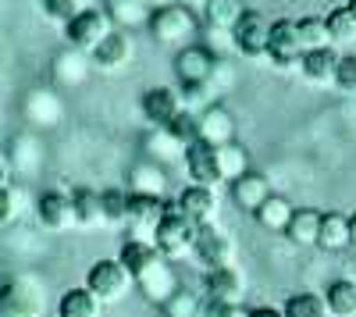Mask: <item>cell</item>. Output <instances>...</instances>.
Wrapping results in <instances>:
<instances>
[{"label": "cell", "instance_id": "obj_1", "mask_svg": "<svg viewBox=\"0 0 356 317\" xmlns=\"http://www.w3.org/2000/svg\"><path fill=\"white\" fill-rule=\"evenodd\" d=\"M114 18L107 8H82L68 25H65V36L72 43V50H82V54H93L111 33H114Z\"/></svg>", "mask_w": 356, "mask_h": 317}, {"label": "cell", "instance_id": "obj_2", "mask_svg": "<svg viewBox=\"0 0 356 317\" xmlns=\"http://www.w3.org/2000/svg\"><path fill=\"white\" fill-rule=\"evenodd\" d=\"M196 228H200V225H193V221H189L182 211H178L175 204H168V211H164V218L157 221L150 243L161 250V257H182V253L193 250Z\"/></svg>", "mask_w": 356, "mask_h": 317}, {"label": "cell", "instance_id": "obj_3", "mask_svg": "<svg viewBox=\"0 0 356 317\" xmlns=\"http://www.w3.org/2000/svg\"><path fill=\"white\" fill-rule=\"evenodd\" d=\"M150 33L164 47H182L196 33V15L186 4H164L150 15Z\"/></svg>", "mask_w": 356, "mask_h": 317}, {"label": "cell", "instance_id": "obj_4", "mask_svg": "<svg viewBox=\"0 0 356 317\" xmlns=\"http://www.w3.org/2000/svg\"><path fill=\"white\" fill-rule=\"evenodd\" d=\"M218 68H221V61L214 57V50H207V47H186L182 54H178V61H175L178 79H182V86L193 90V93L211 90Z\"/></svg>", "mask_w": 356, "mask_h": 317}, {"label": "cell", "instance_id": "obj_5", "mask_svg": "<svg viewBox=\"0 0 356 317\" xmlns=\"http://www.w3.org/2000/svg\"><path fill=\"white\" fill-rule=\"evenodd\" d=\"M132 285H136V282H132V275L122 268V261H97L93 268H89V275H86V289L93 293L104 307L125 300Z\"/></svg>", "mask_w": 356, "mask_h": 317}, {"label": "cell", "instance_id": "obj_6", "mask_svg": "<svg viewBox=\"0 0 356 317\" xmlns=\"http://www.w3.org/2000/svg\"><path fill=\"white\" fill-rule=\"evenodd\" d=\"M193 253L207 271H214V268H228L235 261V243L218 225H200L196 239H193Z\"/></svg>", "mask_w": 356, "mask_h": 317}, {"label": "cell", "instance_id": "obj_7", "mask_svg": "<svg viewBox=\"0 0 356 317\" xmlns=\"http://www.w3.org/2000/svg\"><path fill=\"white\" fill-rule=\"evenodd\" d=\"M43 296L40 285L29 278H11L0 285V317H40Z\"/></svg>", "mask_w": 356, "mask_h": 317}, {"label": "cell", "instance_id": "obj_8", "mask_svg": "<svg viewBox=\"0 0 356 317\" xmlns=\"http://www.w3.org/2000/svg\"><path fill=\"white\" fill-rule=\"evenodd\" d=\"M267 40H271V18L260 11H246L232 29V47L243 57H267Z\"/></svg>", "mask_w": 356, "mask_h": 317}, {"label": "cell", "instance_id": "obj_9", "mask_svg": "<svg viewBox=\"0 0 356 317\" xmlns=\"http://www.w3.org/2000/svg\"><path fill=\"white\" fill-rule=\"evenodd\" d=\"M143 118L150 122L154 129H168L178 114L186 111V100L178 97V90H171V86H154V90L143 93Z\"/></svg>", "mask_w": 356, "mask_h": 317}, {"label": "cell", "instance_id": "obj_10", "mask_svg": "<svg viewBox=\"0 0 356 317\" xmlns=\"http://www.w3.org/2000/svg\"><path fill=\"white\" fill-rule=\"evenodd\" d=\"M267 57H271V61H275L278 68H292V65H300L303 47H300V33H296V22H292V18H278V22H271Z\"/></svg>", "mask_w": 356, "mask_h": 317}, {"label": "cell", "instance_id": "obj_11", "mask_svg": "<svg viewBox=\"0 0 356 317\" xmlns=\"http://www.w3.org/2000/svg\"><path fill=\"white\" fill-rule=\"evenodd\" d=\"M164 211H168V204L161 196H132L129 193V218H125V225L132 228V239H150L157 221L164 218Z\"/></svg>", "mask_w": 356, "mask_h": 317}, {"label": "cell", "instance_id": "obj_12", "mask_svg": "<svg viewBox=\"0 0 356 317\" xmlns=\"http://www.w3.org/2000/svg\"><path fill=\"white\" fill-rule=\"evenodd\" d=\"M132 54H136L132 36L125 33V29H114V33L89 54V65H97L100 72H122L132 61Z\"/></svg>", "mask_w": 356, "mask_h": 317}, {"label": "cell", "instance_id": "obj_13", "mask_svg": "<svg viewBox=\"0 0 356 317\" xmlns=\"http://www.w3.org/2000/svg\"><path fill=\"white\" fill-rule=\"evenodd\" d=\"M207 300L235 303V307H239L246 300V278H243V271L235 268V264L207 271Z\"/></svg>", "mask_w": 356, "mask_h": 317}, {"label": "cell", "instance_id": "obj_14", "mask_svg": "<svg viewBox=\"0 0 356 317\" xmlns=\"http://www.w3.org/2000/svg\"><path fill=\"white\" fill-rule=\"evenodd\" d=\"M36 211H40V221L50 228V232H72V228L79 225V218H75V204H72V196L68 193H43L40 196V204H36Z\"/></svg>", "mask_w": 356, "mask_h": 317}, {"label": "cell", "instance_id": "obj_15", "mask_svg": "<svg viewBox=\"0 0 356 317\" xmlns=\"http://www.w3.org/2000/svg\"><path fill=\"white\" fill-rule=\"evenodd\" d=\"M136 289L150 300V303H157V307H164L182 285H178V275H175V268L168 264V261H161V264H154L150 271H146L143 278H136Z\"/></svg>", "mask_w": 356, "mask_h": 317}, {"label": "cell", "instance_id": "obj_16", "mask_svg": "<svg viewBox=\"0 0 356 317\" xmlns=\"http://www.w3.org/2000/svg\"><path fill=\"white\" fill-rule=\"evenodd\" d=\"M178 211H182L193 225H214V214H218V193L207 189V186H189L178 196Z\"/></svg>", "mask_w": 356, "mask_h": 317}, {"label": "cell", "instance_id": "obj_17", "mask_svg": "<svg viewBox=\"0 0 356 317\" xmlns=\"http://www.w3.org/2000/svg\"><path fill=\"white\" fill-rule=\"evenodd\" d=\"M186 168H189V179L193 186H207V189H218L221 186V175H218V161H214V147H207V143H193L186 147Z\"/></svg>", "mask_w": 356, "mask_h": 317}, {"label": "cell", "instance_id": "obj_18", "mask_svg": "<svg viewBox=\"0 0 356 317\" xmlns=\"http://www.w3.org/2000/svg\"><path fill=\"white\" fill-rule=\"evenodd\" d=\"M25 118L33 122L36 129H54L57 122L65 118V104L54 90H33L25 97Z\"/></svg>", "mask_w": 356, "mask_h": 317}, {"label": "cell", "instance_id": "obj_19", "mask_svg": "<svg viewBox=\"0 0 356 317\" xmlns=\"http://www.w3.org/2000/svg\"><path fill=\"white\" fill-rule=\"evenodd\" d=\"M200 143H207V147H228V143H235V118L225 107H207L200 114Z\"/></svg>", "mask_w": 356, "mask_h": 317}, {"label": "cell", "instance_id": "obj_20", "mask_svg": "<svg viewBox=\"0 0 356 317\" xmlns=\"http://www.w3.org/2000/svg\"><path fill=\"white\" fill-rule=\"evenodd\" d=\"M122 268L132 275V282L136 278H143L146 271H150L154 264H161V261H168V257H161V250L150 243V239H129L125 246H122Z\"/></svg>", "mask_w": 356, "mask_h": 317}, {"label": "cell", "instance_id": "obj_21", "mask_svg": "<svg viewBox=\"0 0 356 317\" xmlns=\"http://www.w3.org/2000/svg\"><path fill=\"white\" fill-rule=\"evenodd\" d=\"M267 196H271V182H267L264 175H257V171H246V175H239L232 182V200L239 204L243 211H253L260 204H267Z\"/></svg>", "mask_w": 356, "mask_h": 317}, {"label": "cell", "instance_id": "obj_22", "mask_svg": "<svg viewBox=\"0 0 356 317\" xmlns=\"http://www.w3.org/2000/svg\"><path fill=\"white\" fill-rule=\"evenodd\" d=\"M164 186H168V175L154 161H139L129 171V193L132 196H161L164 200Z\"/></svg>", "mask_w": 356, "mask_h": 317}, {"label": "cell", "instance_id": "obj_23", "mask_svg": "<svg viewBox=\"0 0 356 317\" xmlns=\"http://www.w3.org/2000/svg\"><path fill=\"white\" fill-rule=\"evenodd\" d=\"M86 75H89V54H82V50H61L54 57V82L57 86H82L86 82Z\"/></svg>", "mask_w": 356, "mask_h": 317}, {"label": "cell", "instance_id": "obj_24", "mask_svg": "<svg viewBox=\"0 0 356 317\" xmlns=\"http://www.w3.org/2000/svg\"><path fill=\"white\" fill-rule=\"evenodd\" d=\"M300 68H303V75H307L314 86L335 82L339 50H335V47H321V50H310V54H303V57H300Z\"/></svg>", "mask_w": 356, "mask_h": 317}, {"label": "cell", "instance_id": "obj_25", "mask_svg": "<svg viewBox=\"0 0 356 317\" xmlns=\"http://www.w3.org/2000/svg\"><path fill=\"white\" fill-rule=\"evenodd\" d=\"M243 15H246V0H207L203 4L207 25L218 29V33H232L243 22Z\"/></svg>", "mask_w": 356, "mask_h": 317}, {"label": "cell", "instance_id": "obj_26", "mask_svg": "<svg viewBox=\"0 0 356 317\" xmlns=\"http://www.w3.org/2000/svg\"><path fill=\"white\" fill-rule=\"evenodd\" d=\"M317 246L328 250V253H342L346 246H353L349 239V218L339 211H328L321 218V232H317Z\"/></svg>", "mask_w": 356, "mask_h": 317}, {"label": "cell", "instance_id": "obj_27", "mask_svg": "<svg viewBox=\"0 0 356 317\" xmlns=\"http://www.w3.org/2000/svg\"><path fill=\"white\" fill-rule=\"evenodd\" d=\"M43 164V147H40V139L36 136H15L11 143V168L18 171V175H36Z\"/></svg>", "mask_w": 356, "mask_h": 317}, {"label": "cell", "instance_id": "obj_28", "mask_svg": "<svg viewBox=\"0 0 356 317\" xmlns=\"http://www.w3.org/2000/svg\"><path fill=\"white\" fill-rule=\"evenodd\" d=\"M324 307H328V317H356V282L335 278L324 289Z\"/></svg>", "mask_w": 356, "mask_h": 317}, {"label": "cell", "instance_id": "obj_29", "mask_svg": "<svg viewBox=\"0 0 356 317\" xmlns=\"http://www.w3.org/2000/svg\"><path fill=\"white\" fill-rule=\"evenodd\" d=\"M321 211H314V207H296L292 211V221H289V228H285V236L296 243V246H317V232H321Z\"/></svg>", "mask_w": 356, "mask_h": 317}, {"label": "cell", "instance_id": "obj_30", "mask_svg": "<svg viewBox=\"0 0 356 317\" xmlns=\"http://www.w3.org/2000/svg\"><path fill=\"white\" fill-rule=\"evenodd\" d=\"M72 204H75V218H79V228H104L107 218H104V200L97 189H75L72 193Z\"/></svg>", "mask_w": 356, "mask_h": 317}, {"label": "cell", "instance_id": "obj_31", "mask_svg": "<svg viewBox=\"0 0 356 317\" xmlns=\"http://www.w3.org/2000/svg\"><path fill=\"white\" fill-rule=\"evenodd\" d=\"M182 157H186V147L168 129H154L146 136V161L164 164V161H182Z\"/></svg>", "mask_w": 356, "mask_h": 317}, {"label": "cell", "instance_id": "obj_32", "mask_svg": "<svg viewBox=\"0 0 356 317\" xmlns=\"http://www.w3.org/2000/svg\"><path fill=\"white\" fill-rule=\"evenodd\" d=\"M100 300L82 285V289H68L57 303V317H100Z\"/></svg>", "mask_w": 356, "mask_h": 317}, {"label": "cell", "instance_id": "obj_33", "mask_svg": "<svg viewBox=\"0 0 356 317\" xmlns=\"http://www.w3.org/2000/svg\"><path fill=\"white\" fill-rule=\"evenodd\" d=\"M292 204L285 196H267V204H260L257 207V221H260V228H267V232H285L289 228V221H292Z\"/></svg>", "mask_w": 356, "mask_h": 317}, {"label": "cell", "instance_id": "obj_34", "mask_svg": "<svg viewBox=\"0 0 356 317\" xmlns=\"http://www.w3.org/2000/svg\"><path fill=\"white\" fill-rule=\"evenodd\" d=\"M214 161H218L221 182H235L239 175H246V171H250L243 147H235V143H228V147H214Z\"/></svg>", "mask_w": 356, "mask_h": 317}, {"label": "cell", "instance_id": "obj_35", "mask_svg": "<svg viewBox=\"0 0 356 317\" xmlns=\"http://www.w3.org/2000/svg\"><path fill=\"white\" fill-rule=\"evenodd\" d=\"M296 33H300V47L303 54L310 50H321V47H332V36H328V25H324V18H300L296 22Z\"/></svg>", "mask_w": 356, "mask_h": 317}, {"label": "cell", "instance_id": "obj_36", "mask_svg": "<svg viewBox=\"0 0 356 317\" xmlns=\"http://www.w3.org/2000/svg\"><path fill=\"white\" fill-rule=\"evenodd\" d=\"M282 317H328V307H324V296L317 293H296L285 300Z\"/></svg>", "mask_w": 356, "mask_h": 317}, {"label": "cell", "instance_id": "obj_37", "mask_svg": "<svg viewBox=\"0 0 356 317\" xmlns=\"http://www.w3.org/2000/svg\"><path fill=\"white\" fill-rule=\"evenodd\" d=\"M100 200H104L107 225H125V218H129V189H104Z\"/></svg>", "mask_w": 356, "mask_h": 317}, {"label": "cell", "instance_id": "obj_38", "mask_svg": "<svg viewBox=\"0 0 356 317\" xmlns=\"http://www.w3.org/2000/svg\"><path fill=\"white\" fill-rule=\"evenodd\" d=\"M324 25H328L332 47H335V43H353V40H356V22L349 18V11H346V8H335L328 18H324Z\"/></svg>", "mask_w": 356, "mask_h": 317}, {"label": "cell", "instance_id": "obj_39", "mask_svg": "<svg viewBox=\"0 0 356 317\" xmlns=\"http://www.w3.org/2000/svg\"><path fill=\"white\" fill-rule=\"evenodd\" d=\"M114 25L125 22V25H136V22H150L154 11H146V0H114V4L107 8Z\"/></svg>", "mask_w": 356, "mask_h": 317}, {"label": "cell", "instance_id": "obj_40", "mask_svg": "<svg viewBox=\"0 0 356 317\" xmlns=\"http://www.w3.org/2000/svg\"><path fill=\"white\" fill-rule=\"evenodd\" d=\"M168 132L182 143V147H193V143L200 139V114H193V111H182L178 118L168 125Z\"/></svg>", "mask_w": 356, "mask_h": 317}, {"label": "cell", "instance_id": "obj_41", "mask_svg": "<svg viewBox=\"0 0 356 317\" xmlns=\"http://www.w3.org/2000/svg\"><path fill=\"white\" fill-rule=\"evenodd\" d=\"M161 310H164V317H196L200 314V300L189 289H178Z\"/></svg>", "mask_w": 356, "mask_h": 317}, {"label": "cell", "instance_id": "obj_42", "mask_svg": "<svg viewBox=\"0 0 356 317\" xmlns=\"http://www.w3.org/2000/svg\"><path fill=\"white\" fill-rule=\"evenodd\" d=\"M335 86L342 93H356V54L339 57V68H335Z\"/></svg>", "mask_w": 356, "mask_h": 317}, {"label": "cell", "instance_id": "obj_43", "mask_svg": "<svg viewBox=\"0 0 356 317\" xmlns=\"http://www.w3.org/2000/svg\"><path fill=\"white\" fill-rule=\"evenodd\" d=\"M18 214H22V196L11 186H4L0 189V225H11Z\"/></svg>", "mask_w": 356, "mask_h": 317}, {"label": "cell", "instance_id": "obj_44", "mask_svg": "<svg viewBox=\"0 0 356 317\" xmlns=\"http://www.w3.org/2000/svg\"><path fill=\"white\" fill-rule=\"evenodd\" d=\"M196 317H250L243 307H235V303H218V300H207L200 303V314Z\"/></svg>", "mask_w": 356, "mask_h": 317}, {"label": "cell", "instance_id": "obj_45", "mask_svg": "<svg viewBox=\"0 0 356 317\" xmlns=\"http://www.w3.org/2000/svg\"><path fill=\"white\" fill-rule=\"evenodd\" d=\"M82 11V0H50V4H47V15L54 18V22H72L75 15Z\"/></svg>", "mask_w": 356, "mask_h": 317}, {"label": "cell", "instance_id": "obj_46", "mask_svg": "<svg viewBox=\"0 0 356 317\" xmlns=\"http://www.w3.org/2000/svg\"><path fill=\"white\" fill-rule=\"evenodd\" d=\"M4 186H11V164L0 157V189H4Z\"/></svg>", "mask_w": 356, "mask_h": 317}, {"label": "cell", "instance_id": "obj_47", "mask_svg": "<svg viewBox=\"0 0 356 317\" xmlns=\"http://www.w3.org/2000/svg\"><path fill=\"white\" fill-rule=\"evenodd\" d=\"M250 317H282V310H271V307H257V310H250Z\"/></svg>", "mask_w": 356, "mask_h": 317}, {"label": "cell", "instance_id": "obj_48", "mask_svg": "<svg viewBox=\"0 0 356 317\" xmlns=\"http://www.w3.org/2000/svg\"><path fill=\"white\" fill-rule=\"evenodd\" d=\"M349 239H353V246H356V214L349 218Z\"/></svg>", "mask_w": 356, "mask_h": 317}, {"label": "cell", "instance_id": "obj_49", "mask_svg": "<svg viewBox=\"0 0 356 317\" xmlns=\"http://www.w3.org/2000/svg\"><path fill=\"white\" fill-rule=\"evenodd\" d=\"M346 11H349V18L356 22V0H349V4H346Z\"/></svg>", "mask_w": 356, "mask_h": 317}, {"label": "cell", "instance_id": "obj_50", "mask_svg": "<svg viewBox=\"0 0 356 317\" xmlns=\"http://www.w3.org/2000/svg\"><path fill=\"white\" fill-rule=\"evenodd\" d=\"M186 4H207V0H186Z\"/></svg>", "mask_w": 356, "mask_h": 317}, {"label": "cell", "instance_id": "obj_51", "mask_svg": "<svg viewBox=\"0 0 356 317\" xmlns=\"http://www.w3.org/2000/svg\"><path fill=\"white\" fill-rule=\"evenodd\" d=\"M40 4H43V8H47V4H50V0H40Z\"/></svg>", "mask_w": 356, "mask_h": 317}]
</instances>
